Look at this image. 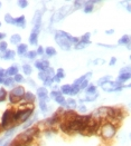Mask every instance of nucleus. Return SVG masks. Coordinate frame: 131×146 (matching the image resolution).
Listing matches in <instances>:
<instances>
[{"instance_id": "nucleus-19", "label": "nucleus", "mask_w": 131, "mask_h": 146, "mask_svg": "<svg viewBox=\"0 0 131 146\" xmlns=\"http://www.w3.org/2000/svg\"><path fill=\"white\" fill-rule=\"evenodd\" d=\"M6 74L9 75V76H11V75H17V74H18V67H17V66H11V67H9L8 70L6 72Z\"/></svg>"}, {"instance_id": "nucleus-13", "label": "nucleus", "mask_w": 131, "mask_h": 146, "mask_svg": "<svg viewBox=\"0 0 131 146\" xmlns=\"http://www.w3.org/2000/svg\"><path fill=\"white\" fill-rule=\"evenodd\" d=\"M15 25H17L18 27L24 28L25 27V16H20V17H18L17 19H15Z\"/></svg>"}, {"instance_id": "nucleus-55", "label": "nucleus", "mask_w": 131, "mask_h": 146, "mask_svg": "<svg viewBox=\"0 0 131 146\" xmlns=\"http://www.w3.org/2000/svg\"><path fill=\"white\" fill-rule=\"evenodd\" d=\"M5 37H6V35H5V34H1V33H0V39H3Z\"/></svg>"}, {"instance_id": "nucleus-1", "label": "nucleus", "mask_w": 131, "mask_h": 146, "mask_svg": "<svg viewBox=\"0 0 131 146\" xmlns=\"http://www.w3.org/2000/svg\"><path fill=\"white\" fill-rule=\"evenodd\" d=\"M55 40H56L57 45H58L63 50H65V51L71 50L72 44H77V42H79V38L71 36V35H69L67 33L62 31V30L56 31V34H55Z\"/></svg>"}, {"instance_id": "nucleus-28", "label": "nucleus", "mask_w": 131, "mask_h": 146, "mask_svg": "<svg viewBox=\"0 0 131 146\" xmlns=\"http://www.w3.org/2000/svg\"><path fill=\"white\" fill-rule=\"evenodd\" d=\"M23 98H19V97H16V96H13L11 94H9V100H10V103L12 104H16V103H18V102H20Z\"/></svg>"}, {"instance_id": "nucleus-52", "label": "nucleus", "mask_w": 131, "mask_h": 146, "mask_svg": "<svg viewBox=\"0 0 131 146\" xmlns=\"http://www.w3.org/2000/svg\"><path fill=\"white\" fill-rule=\"evenodd\" d=\"M105 33H107V35H111V34H113V33H114V30H113V29H110V30H107Z\"/></svg>"}, {"instance_id": "nucleus-49", "label": "nucleus", "mask_w": 131, "mask_h": 146, "mask_svg": "<svg viewBox=\"0 0 131 146\" xmlns=\"http://www.w3.org/2000/svg\"><path fill=\"white\" fill-rule=\"evenodd\" d=\"M79 110H80V111H81V113H85V111H86V107H85V106H83V105H81V106L79 107Z\"/></svg>"}, {"instance_id": "nucleus-38", "label": "nucleus", "mask_w": 131, "mask_h": 146, "mask_svg": "<svg viewBox=\"0 0 131 146\" xmlns=\"http://www.w3.org/2000/svg\"><path fill=\"white\" fill-rule=\"evenodd\" d=\"M92 10H93V6H92V5H86V7L84 8V12H85V13L92 12Z\"/></svg>"}, {"instance_id": "nucleus-59", "label": "nucleus", "mask_w": 131, "mask_h": 146, "mask_svg": "<svg viewBox=\"0 0 131 146\" xmlns=\"http://www.w3.org/2000/svg\"><path fill=\"white\" fill-rule=\"evenodd\" d=\"M0 26H1V24H0Z\"/></svg>"}, {"instance_id": "nucleus-46", "label": "nucleus", "mask_w": 131, "mask_h": 146, "mask_svg": "<svg viewBox=\"0 0 131 146\" xmlns=\"http://www.w3.org/2000/svg\"><path fill=\"white\" fill-rule=\"evenodd\" d=\"M36 54H38V55H43V54H44V49H43V47H38L37 51H36Z\"/></svg>"}, {"instance_id": "nucleus-7", "label": "nucleus", "mask_w": 131, "mask_h": 146, "mask_svg": "<svg viewBox=\"0 0 131 146\" xmlns=\"http://www.w3.org/2000/svg\"><path fill=\"white\" fill-rule=\"evenodd\" d=\"M37 95L38 97L40 99V102H46L48 99V93H47V89L46 88H38L37 89Z\"/></svg>"}, {"instance_id": "nucleus-56", "label": "nucleus", "mask_w": 131, "mask_h": 146, "mask_svg": "<svg viewBox=\"0 0 131 146\" xmlns=\"http://www.w3.org/2000/svg\"><path fill=\"white\" fill-rule=\"evenodd\" d=\"M0 84H3V78L2 77H0Z\"/></svg>"}, {"instance_id": "nucleus-32", "label": "nucleus", "mask_w": 131, "mask_h": 146, "mask_svg": "<svg viewBox=\"0 0 131 146\" xmlns=\"http://www.w3.org/2000/svg\"><path fill=\"white\" fill-rule=\"evenodd\" d=\"M7 97V93H6V90L5 89H0V102H3L5 99Z\"/></svg>"}, {"instance_id": "nucleus-30", "label": "nucleus", "mask_w": 131, "mask_h": 146, "mask_svg": "<svg viewBox=\"0 0 131 146\" xmlns=\"http://www.w3.org/2000/svg\"><path fill=\"white\" fill-rule=\"evenodd\" d=\"M55 100H56V103H58L60 105H62V106H65V102H66V100H65V98L63 97L62 95H60V96H58V97L55 98Z\"/></svg>"}, {"instance_id": "nucleus-50", "label": "nucleus", "mask_w": 131, "mask_h": 146, "mask_svg": "<svg viewBox=\"0 0 131 146\" xmlns=\"http://www.w3.org/2000/svg\"><path fill=\"white\" fill-rule=\"evenodd\" d=\"M116 61H117V58H116V57H112V58H111V61H110V66H113V65L116 64Z\"/></svg>"}, {"instance_id": "nucleus-24", "label": "nucleus", "mask_w": 131, "mask_h": 146, "mask_svg": "<svg viewBox=\"0 0 131 146\" xmlns=\"http://www.w3.org/2000/svg\"><path fill=\"white\" fill-rule=\"evenodd\" d=\"M70 90H71V85H63L62 86V89H60V93L69 95L70 94Z\"/></svg>"}, {"instance_id": "nucleus-34", "label": "nucleus", "mask_w": 131, "mask_h": 146, "mask_svg": "<svg viewBox=\"0 0 131 146\" xmlns=\"http://www.w3.org/2000/svg\"><path fill=\"white\" fill-rule=\"evenodd\" d=\"M97 96H99V94H95L94 96H90V97L85 98V99H81L80 102H93V100H95Z\"/></svg>"}, {"instance_id": "nucleus-5", "label": "nucleus", "mask_w": 131, "mask_h": 146, "mask_svg": "<svg viewBox=\"0 0 131 146\" xmlns=\"http://www.w3.org/2000/svg\"><path fill=\"white\" fill-rule=\"evenodd\" d=\"M12 122H15V121H13V111L10 110H6V111L3 113L2 119H1V126H2V128H3V127H8Z\"/></svg>"}, {"instance_id": "nucleus-8", "label": "nucleus", "mask_w": 131, "mask_h": 146, "mask_svg": "<svg viewBox=\"0 0 131 146\" xmlns=\"http://www.w3.org/2000/svg\"><path fill=\"white\" fill-rule=\"evenodd\" d=\"M35 67L38 68L39 70H42V72H45L46 68L49 67V62L47 60H38L35 62Z\"/></svg>"}, {"instance_id": "nucleus-48", "label": "nucleus", "mask_w": 131, "mask_h": 146, "mask_svg": "<svg viewBox=\"0 0 131 146\" xmlns=\"http://www.w3.org/2000/svg\"><path fill=\"white\" fill-rule=\"evenodd\" d=\"M129 69H130V67H129V66H128L127 68H122V69H121V74L129 73Z\"/></svg>"}, {"instance_id": "nucleus-17", "label": "nucleus", "mask_w": 131, "mask_h": 146, "mask_svg": "<svg viewBox=\"0 0 131 146\" xmlns=\"http://www.w3.org/2000/svg\"><path fill=\"white\" fill-rule=\"evenodd\" d=\"M29 42H30V45H37V42H38V34L32 33L30 37H29Z\"/></svg>"}, {"instance_id": "nucleus-3", "label": "nucleus", "mask_w": 131, "mask_h": 146, "mask_svg": "<svg viewBox=\"0 0 131 146\" xmlns=\"http://www.w3.org/2000/svg\"><path fill=\"white\" fill-rule=\"evenodd\" d=\"M116 132H117V128L111 123L103 124L101 126V129H100V134L102 135V137L105 138V139H109V138L113 137L116 135Z\"/></svg>"}, {"instance_id": "nucleus-57", "label": "nucleus", "mask_w": 131, "mask_h": 146, "mask_svg": "<svg viewBox=\"0 0 131 146\" xmlns=\"http://www.w3.org/2000/svg\"><path fill=\"white\" fill-rule=\"evenodd\" d=\"M1 129H2V126H1V125H0V132H1Z\"/></svg>"}, {"instance_id": "nucleus-41", "label": "nucleus", "mask_w": 131, "mask_h": 146, "mask_svg": "<svg viewBox=\"0 0 131 146\" xmlns=\"http://www.w3.org/2000/svg\"><path fill=\"white\" fill-rule=\"evenodd\" d=\"M39 106H40V110H43V111H46L47 110V105H46L45 102H40L39 103Z\"/></svg>"}, {"instance_id": "nucleus-45", "label": "nucleus", "mask_w": 131, "mask_h": 146, "mask_svg": "<svg viewBox=\"0 0 131 146\" xmlns=\"http://www.w3.org/2000/svg\"><path fill=\"white\" fill-rule=\"evenodd\" d=\"M86 87H87V80H85L81 85H79V89L81 90V89H84V88H86Z\"/></svg>"}, {"instance_id": "nucleus-29", "label": "nucleus", "mask_w": 131, "mask_h": 146, "mask_svg": "<svg viewBox=\"0 0 131 146\" xmlns=\"http://www.w3.org/2000/svg\"><path fill=\"white\" fill-rule=\"evenodd\" d=\"M23 70H24V73L28 76V75L32 74V67H30L29 65H24V66H23Z\"/></svg>"}, {"instance_id": "nucleus-6", "label": "nucleus", "mask_w": 131, "mask_h": 146, "mask_svg": "<svg viewBox=\"0 0 131 146\" xmlns=\"http://www.w3.org/2000/svg\"><path fill=\"white\" fill-rule=\"evenodd\" d=\"M10 94H11V95H13V96H16V97L24 98V95H25L24 87H21V86L15 87V88H13V89L11 90V93H10Z\"/></svg>"}, {"instance_id": "nucleus-58", "label": "nucleus", "mask_w": 131, "mask_h": 146, "mask_svg": "<svg viewBox=\"0 0 131 146\" xmlns=\"http://www.w3.org/2000/svg\"><path fill=\"white\" fill-rule=\"evenodd\" d=\"M0 7H1V2H0Z\"/></svg>"}, {"instance_id": "nucleus-21", "label": "nucleus", "mask_w": 131, "mask_h": 146, "mask_svg": "<svg viewBox=\"0 0 131 146\" xmlns=\"http://www.w3.org/2000/svg\"><path fill=\"white\" fill-rule=\"evenodd\" d=\"M45 52H46V55L49 56V57L56 55V50H55V48H53V47H47V48L45 49Z\"/></svg>"}, {"instance_id": "nucleus-10", "label": "nucleus", "mask_w": 131, "mask_h": 146, "mask_svg": "<svg viewBox=\"0 0 131 146\" xmlns=\"http://www.w3.org/2000/svg\"><path fill=\"white\" fill-rule=\"evenodd\" d=\"M40 21H42V12L36 11L34 19H33V24H34V26H40Z\"/></svg>"}, {"instance_id": "nucleus-22", "label": "nucleus", "mask_w": 131, "mask_h": 146, "mask_svg": "<svg viewBox=\"0 0 131 146\" xmlns=\"http://www.w3.org/2000/svg\"><path fill=\"white\" fill-rule=\"evenodd\" d=\"M90 36H91V35H90L89 33L85 34L84 36H82L81 37V39H80L81 42H84V44H86V45H90V44H91V42H90Z\"/></svg>"}, {"instance_id": "nucleus-2", "label": "nucleus", "mask_w": 131, "mask_h": 146, "mask_svg": "<svg viewBox=\"0 0 131 146\" xmlns=\"http://www.w3.org/2000/svg\"><path fill=\"white\" fill-rule=\"evenodd\" d=\"M35 133H37L36 128H30V129L26 131L24 133H20L19 135H17V137L13 141V143L18 146H28L33 142Z\"/></svg>"}, {"instance_id": "nucleus-14", "label": "nucleus", "mask_w": 131, "mask_h": 146, "mask_svg": "<svg viewBox=\"0 0 131 146\" xmlns=\"http://www.w3.org/2000/svg\"><path fill=\"white\" fill-rule=\"evenodd\" d=\"M119 83H123V82H127L130 79V73H124V74H120L119 78H118Z\"/></svg>"}, {"instance_id": "nucleus-15", "label": "nucleus", "mask_w": 131, "mask_h": 146, "mask_svg": "<svg viewBox=\"0 0 131 146\" xmlns=\"http://www.w3.org/2000/svg\"><path fill=\"white\" fill-rule=\"evenodd\" d=\"M20 41H21V37H20V35H18V34L12 35L11 38H10V42H11V44H13V45L19 44Z\"/></svg>"}, {"instance_id": "nucleus-4", "label": "nucleus", "mask_w": 131, "mask_h": 146, "mask_svg": "<svg viewBox=\"0 0 131 146\" xmlns=\"http://www.w3.org/2000/svg\"><path fill=\"white\" fill-rule=\"evenodd\" d=\"M102 88H103V90L104 92H118V90H121L122 88H123V86L121 85V83L119 82H111V80H109V82H105L104 84H102Z\"/></svg>"}, {"instance_id": "nucleus-16", "label": "nucleus", "mask_w": 131, "mask_h": 146, "mask_svg": "<svg viewBox=\"0 0 131 146\" xmlns=\"http://www.w3.org/2000/svg\"><path fill=\"white\" fill-rule=\"evenodd\" d=\"M15 57V51L13 50H6L5 55L2 56L3 59H12Z\"/></svg>"}, {"instance_id": "nucleus-20", "label": "nucleus", "mask_w": 131, "mask_h": 146, "mask_svg": "<svg viewBox=\"0 0 131 146\" xmlns=\"http://www.w3.org/2000/svg\"><path fill=\"white\" fill-rule=\"evenodd\" d=\"M65 106H67L69 108H75L76 107V102L74 100V99H72V98H70L67 102H65Z\"/></svg>"}, {"instance_id": "nucleus-12", "label": "nucleus", "mask_w": 131, "mask_h": 146, "mask_svg": "<svg viewBox=\"0 0 131 146\" xmlns=\"http://www.w3.org/2000/svg\"><path fill=\"white\" fill-rule=\"evenodd\" d=\"M64 77H65V74H64V70H63L62 68H60V69L57 70V75H55V76L53 77V82L55 80V82H57V83H58V82H60V79H62V78H64Z\"/></svg>"}, {"instance_id": "nucleus-54", "label": "nucleus", "mask_w": 131, "mask_h": 146, "mask_svg": "<svg viewBox=\"0 0 131 146\" xmlns=\"http://www.w3.org/2000/svg\"><path fill=\"white\" fill-rule=\"evenodd\" d=\"M28 83H29V84H30V85H32V86H34V87H35V86H36L35 83H34V82H32L30 79H28Z\"/></svg>"}, {"instance_id": "nucleus-35", "label": "nucleus", "mask_w": 131, "mask_h": 146, "mask_svg": "<svg viewBox=\"0 0 131 146\" xmlns=\"http://www.w3.org/2000/svg\"><path fill=\"white\" fill-rule=\"evenodd\" d=\"M38 78H39L40 80H43V82H44V80H46V79H47L48 77L46 76V74L44 73V72H40V73L38 74Z\"/></svg>"}, {"instance_id": "nucleus-39", "label": "nucleus", "mask_w": 131, "mask_h": 146, "mask_svg": "<svg viewBox=\"0 0 131 146\" xmlns=\"http://www.w3.org/2000/svg\"><path fill=\"white\" fill-rule=\"evenodd\" d=\"M36 56H37L36 51H29V52L27 54V57H28V58H30V59H35Z\"/></svg>"}, {"instance_id": "nucleus-23", "label": "nucleus", "mask_w": 131, "mask_h": 146, "mask_svg": "<svg viewBox=\"0 0 131 146\" xmlns=\"http://www.w3.org/2000/svg\"><path fill=\"white\" fill-rule=\"evenodd\" d=\"M24 98L26 99V100H28V102H34L35 100V95L34 94H32V93H25V95H24Z\"/></svg>"}, {"instance_id": "nucleus-31", "label": "nucleus", "mask_w": 131, "mask_h": 146, "mask_svg": "<svg viewBox=\"0 0 131 146\" xmlns=\"http://www.w3.org/2000/svg\"><path fill=\"white\" fill-rule=\"evenodd\" d=\"M95 90H96L95 86L90 85L86 87V93H87V94H93V93H95Z\"/></svg>"}, {"instance_id": "nucleus-51", "label": "nucleus", "mask_w": 131, "mask_h": 146, "mask_svg": "<svg viewBox=\"0 0 131 146\" xmlns=\"http://www.w3.org/2000/svg\"><path fill=\"white\" fill-rule=\"evenodd\" d=\"M99 46L101 47H107V48H113L114 46H110V45H103V44H99Z\"/></svg>"}, {"instance_id": "nucleus-27", "label": "nucleus", "mask_w": 131, "mask_h": 146, "mask_svg": "<svg viewBox=\"0 0 131 146\" xmlns=\"http://www.w3.org/2000/svg\"><path fill=\"white\" fill-rule=\"evenodd\" d=\"M111 78H112L111 76H104V77H102V78H101L100 80H97V85L101 86L102 84H104L105 82H109V80H110Z\"/></svg>"}, {"instance_id": "nucleus-26", "label": "nucleus", "mask_w": 131, "mask_h": 146, "mask_svg": "<svg viewBox=\"0 0 131 146\" xmlns=\"http://www.w3.org/2000/svg\"><path fill=\"white\" fill-rule=\"evenodd\" d=\"M5 21H6L7 24L15 25V19L12 18V17L10 16V15H9V13H7V15L5 16Z\"/></svg>"}, {"instance_id": "nucleus-43", "label": "nucleus", "mask_w": 131, "mask_h": 146, "mask_svg": "<svg viewBox=\"0 0 131 146\" xmlns=\"http://www.w3.org/2000/svg\"><path fill=\"white\" fill-rule=\"evenodd\" d=\"M0 50H1V51H6V50H7V42L2 41V42L0 44Z\"/></svg>"}, {"instance_id": "nucleus-37", "label": "nucleus", "mask_w": 131, "mask_h": 146, "mask_svg": "<svg viewBox=\"0 0 131 146\" xmlns=\"http://www.w3.org/2000/svg\"><path fill=\"white\" fill-rule=\"evenodd\" d=\"M13 82H17V83H21V82H23V76H21V75H19V74L15 75Z\"/></svg>"}, {"instance_id": "nucleus-47", "label": "nucleus", "mask_w": 131, "mask_h": 146, "mask_svg": "<svg viewBox=\"0 0 131 146\" xmlns=\"http://www.w3.org/2000/svg\"><path fill=\"white\" fill-rule=\"evenodd\" d=\"M74 5H75V8H74V9H79V6L81 7L82 2H81V1H75V2H74Z\"/></svg>"}, {"instance_id": "nucleus-36", "label": "nucleus", "mask_w": 131, "mask_h": 146, "mask_svg": "<svg viewBox=\"0 0 131 146\" xmlns=\"http://www.w3.org/2000/svg\"><path fill=\"white\" fill-rule=\"evenodd\" d=\"M3 84L6 86H11L13 84V79L12 78H7V79H3Z\"/></svg>"}, {"instance_id": "nucleus-33", "label": "nucleus", "mask_w": 131, "mask_h": 146, "mask_svg": "<svg viewBox=\"0 0 131 146\" xmlns=\"http://www.w3.org/2000/svg\"><path fill=\"white\" fill-rule=\"evenodd\" d=\"M18 5H19V7H20L21 9H25V8L28 6V1H26V0H19V1H18Z\"/></svg>"}, {"instance_id": "nucleus-9", "label": "nucleus", "mask_w": 131, "mask_h": 146, "mask_svg": "<svg viewBox=\"0 0 131 146\" xmlns=\"http://www.w3.org/2000/svg\"><path fill=\"white\" fill-rule=\"evenodd\" d=\"M92 76V73L90 72V73H87V74H85V75H83L82 77H80L79 79H76L75 82H74V84L73 85H75V86H79V85H81L83 82H85V80H87V78H90Z\"/></svg>"}, {"instance_id": "nucleus-53", "label": "nucleus", "mask_w": 131, "mask_h": 146, "mask_svg": "<svg viewBox=\"0 0 131 146\" xmlns=\"http://www.w3.org/2000/svg\"><path fill=\"white\" fill-rule=\"evenodd\" d=\"M3 74H5V70H3L2 68H0V77H2V76H3Z\"/></svg>"}, {"instance_id": "nucleus-42", "label": "nucleus", "mask_w": 131, "mask_h": 146, "mask_svg": "<svg viewBox=\"0 0 131 146\" xmlns=\"http://www.w3.org/2000/svg\"><path fill=\"white\" fill-rule=\"evenodd\" d=\"M60 95H62V93H60V92H56V90H53V92L50 93V96L54 98L58 97V96H60Z\"/></svg>"}, {"instance_id": "nucleus-25", "label": "nucleus", "mask_w": 131, "mask_h": 146, "mask_svg": "<svg viewBox=\"0 0 131 146\" xmlns=\"http://www.w3.org/2000/svg\"><path fill=\"white\" fill-rule=\"evenodd\" d=\"M44 73L46 74V76H47L48 78H53V77L55 76V73H54V69H53V68H50V67H48V68H46V70H45Z\"/></svg>"}, {"instance_id": "nucleus-11", "label": "nucleus", "mask_w": 131, "mask_h": 146, "mask_svg": "<svg viewBox=\"0 0 131 146\" xmlns=\"http://www.w3.org/2000/svg\"><path fill=\"white\" fill-rule=\"evenodd\" d=\"M129 44H130V37H129V35H124V36H122L119 39V45H127L128 47H130Z\"/></svg>"}, {"instance_id": "nucleus-44", "label": "nucleus", "mask_w": 131, "mask_h": 146, "mask_svg": "<svg viewBox=\"0 0 131 146\" xmlns=\"http://www.w3.org/2000/svg\"><path fill=\"white\" fill-rule=\"evenodd\" d=\"M52 83H53V78H47L46 80H44V85L45 86L52 85Z\"/></svg>"}, {"instance_id": "nucleus-40", "label": "nucleus", "mask_w": 131, "mask_h": 146, "mask_svg": "<svg viewBox=\"0 0 131 146\" xmlns=\"http://www.w3.org/2000/svg\"><path fill=\"white\" fill-rule=\"evenodd\" d=\"M85 46H86V44H84V42H81V41H80V42H77V44L75 45V49H77V50H79V49H83Z\"/></svg>"}, {"instance_id": "nucleus-18", "label": "nucleus", "mask_w": 131, "mask_h": 146, "mask_svg": "<svg viewBox=\"0 0 131 146\" xmlns=\"http://www.w3.org/2000/svg\"><path fill=\"white\" fill-rule=\"evenodd\" d=\"M18 55L19 56H24L25 54L27 52V46L26 45H24V44H21V45H19L18 46Z\"/></svg>"}]
</instances>
